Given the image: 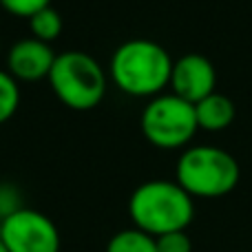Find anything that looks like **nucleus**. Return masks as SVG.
<instances>
[{
	"label": "nucleus",
	"mask_w": 252,
	"mask_h": 252,
	"mask_svg": "<svg viewBox=\"0 0 252 252\" xmlns=\"http://www.w3.org/2000/svg\"><path fill=\"white\" fill-rule=\"evenodd\" d=\"M47 80L58 100L75 111L95 109L106 93V73L102 64L80 49L58 53Z\"/></svg>",
	"instance_id": "7ed1b4c3"
},
{
	"label": "nucleus",
	"mask_w": 252,
	"mask_h": 252,
	"mask_svg": "<svg viewBox=\"0 0 252 252\" xmlns=\"http://www.w3.org/2000/svg\"><path fill=\"white\" fill-rule=\"evenodd\" d=\"M58 53L49 42L33 38H22L13 42L7 51V71L16 80H40L47 78Z\"/></svg>",
	"instance_id": "6e6552de"
},
{
	"label": "nucleus",
	"mask_w": 252,
	"mask_h": 252,
	"mask_svg": "<svg viewBox=\"0 0 252 252\" xmlns=\"http://www.w3.org/2000/svg\"><path fill=\"white\" fill-rule=\"evenodd\" d=\"M215 82H217V73L213 62L201 53H186L173 62L168 84L173 87L175 95L190 104H197L210 93H215Z\"/></svg>",
	"instance_id": "0eeeda50"
},
{
	"label": "nucleus",
	"mask_w": 252,
	"mask_h": 252,
	"mask_svg": "<svg viewBox=\"0 0 252 252\" xmlns=\"http://www.w3.org/2000/svg\"><path fill=\"white\" fill-rule=\"evenodd\" d=\"M4 9L13 16H22V18H31L33 13H38L40 9L49 7L51 0H0Z\"/></svg>",
	"instance_id": "4468645a"
},
{
	"label": "nucleus",
	"mask_w": 252,
	"mask_h": 252,
	"mask_svg": "<svg viewBox=\"0 0 252 252\" xmlns=\"http://www.w3.org/2000/svg\"><path fill=\"white\" fill-rule=\"evenodd\" d=\"M106 252H157V244L155 237L146 235L133 226L115 232L106 244Z\"/></svg>",
	"instance_id": "9d476101"
},
{
	"label": "nucleus",
	"mask_w": 252,
	"mask_h": 252,
	"mask_svg": "<svg viewBox=\"0 0 252 252\" xmlns=\"http://www.w3.org/2000/svg\"><path fill=\"white\" fill-rule=\"evenodd\" d=\"M239 164L228 151L217 146H192L177 159L175 182L190 197L215 199L239 184Z\"/></svg>",
	"instance_id": "20e7f679"
},
{
	"label": "nucleus",
	"mask_w": 252,
	"mask_h": 252,
	"mask_svg": "<svg viewBox=\"0 0 252 252\" xmlns=\"http://www.w3.org/2000/svg\"><path fill=\"white\" fill-rule=\"evenodd\" d=\"M144 137L159 148H179L195 135L197 115L195 104L177 97L175 93L155 95L142 111L139 118Z\"/></svg>",
	"instance_id": "39448f33"
},
{
	"label": "nucleus",
	"mask_w": 252,
	"mask_h": 252,
	"mask_svg": "<svg viewBox=\"0 0 252 252\" xmlns=\"http://www.w3.org/2000/svg\"><path fill=\"white\" fill-rule=\"evenodd\" d=\"M155 244H157V252H192V241L186 235V230L155 237Z\"/></svg>",
	"instance_id": "ddd939ff"
},
{
	"label": "nucleus",
	"mask_w": 252,
	"mask_h": 252,
	"mask_svg": "<svg viewBox=\"0 0 252 252\" xmlns=\"http://www.w3.org/2000/svg\"><path fill=\"white\" fill-rule=\"evenodd\" d=\"M0 252H9V250H7V246L2 244V239H0Z\"/></svg>",
	"instance_id": "dca6fc26"
},
{
	"label": "nucleus",
	"mask_w": 252,
	"mask_h": 252,
	"mask_svg": "<svg viewBox=\"0 0 252 252\" xmlns=\"http://www.w3.org/2000/svg\"><path fill=\"white\" fill-rule=\"evenodd\" d=\"M235 113L237 109L232 100L223 93H210L208 97L195 104L197 126L204 130H223L226 126L232 124Z\"/></svg>",
	"instance_id": "1a4fd4ad"
},
{
	"label": "nucleus",
	"mask_w": 252,
	"mask_h": 252,
	"mask_svg": "<svg viewBox=\"0 0 252 252\" xmlns=\"http://www.w3.org/2000/svg\"><path fill=\"white\" fill-rule=\"evenodd\" d=\"M128 215L135 228L151 237L186 230L195 217L192 197L168 179H151L139 184L128 199Z\"/></svg>",
	"instance_id": "f257e3e1"
},
{
	"label": "nucleus",
	"mask_w": 252,
	"mask_h": 252,
	"mask_svg": "<svg viewBox=\"0 0 252 252\" xmlns=\"http://www.w3.org/2000/svg\"><path fill=\"white\" fill-rule=\"evenodd\" d=\"M20 106V87L7 69H0V124L13 118Z\"/></svg>",
	"instance_id": "f8f14e48"
},
{
	"label": "nucleus",
	"mask_w": 252,
	"mask_h": 252,
	"mask_svg": "<svg viewBox=\"0 0 252 252\" xmlns=\"http://www.w3.org/2000/svg\"><path fill=\"white\" fill-rule=\"evenodd\" d=\"M0 239L9 252H60V232L51 217L27 206L0 221Z\"/></svg>",
	"instance_id": "423d86ee"
},
{
	"label": "nucleus",
	"mask_w": 252,
	"mask_h": 252,
	"mask_svg": "<svg viewBox=\"0 0 252 252\" xmlns=\"http://www.w3.org/2000/svg\"><path fill=\"white\" fill-rule=\"evenodd\" d=\"M29 29H31V35H33V38L51 44V40H56L62 31L60 11L53 9L51 4L44 7V9H40L38 13H33V16L29 18Z\"/></svg>",
	"instance_id": "9b49d317"
},
{
	"label": "nucleus",
	"mask_w": 252,
	"mask_h": 252,
	"mask_svg": "<svg viewBox=\"0 0 252 252\" xmlns=\"http://www.w3.org/2000/svg\"><path fill=\"white\" fill-rule=\"evenodd\" d=\"M111 78L128 95H157L170 82L173 60L159 42L135 38L122 42L111 56Z\"/></svg>",
	"instance_id": "f03ea898"
},
{
	"label": "nucleus",
	"mask_w": 252,
	"mask_h": 252,
	"mask_svg": "<svg viewBox=\"0 0 252 252\" xmlns=\"http://www.w3.org/2000/svg\"><path fill=\"white\" fill-rule=\"evenodd\" d=\"M22 208V197L16 186L11 184H0V221Z\"/></svg>",
	"instance_id": "2eb2a0df"
}]
</instances>
